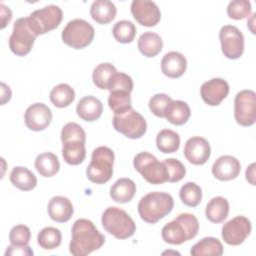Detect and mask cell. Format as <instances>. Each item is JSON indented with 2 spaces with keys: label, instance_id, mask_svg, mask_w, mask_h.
<instances>
[{
  "label": "cell",
  "instance_id": "obj_41",
  "mask_svg": "<svg viewBox=\"0 0 256 256\" xmlns=\"http://www.w3.org/2000/svg\"><path fill=\"white\" fill-rule=\"evenodd\" d=\"M31 238V232L29 227L23 224H18L10 230L9 240L12 245L25 246L28 245Z\"/></svg>",
  "mask_w": 256,
  "mask_h": 256
},
{
  "label": "cell",
  "instance_id": "obj_30",
  "mask_svg": "<svg viewBox=\"0 0 256 256\" xmlns=\"http://www.w3.org/2000/svg\"><path fill=\"white\" fill-rule=\"evenodd\" d=\"M50 101L58 108L68 107L75 99L74 89L66 83H60L50 91Z\"/></svg>",
  "mask_w": 256,
  "mask_h": 256
},
{
  "label": "cell",
  "instance_id": "obj_28",
  "mask_svg": "<svg viewBox=\"0 0 256 256\" xmlns=\"http://www.w3.org/2000/svg\"><path fill=\"white\" fill-rule=\"evenodd\" d=\"M35 168L43 177H52L58 173L60 163L58 157L51 152H43L35 159Z\"/></svg>",
  "mask_w": 256,
  "mask_h": 256
},
{
  "label": "cell",
  "instance_id": "obj_29",
  "mask_svg": "<svg viewBox=\"0 0 256 256\" xmlns=\"http://www.w3.org/2000/svg\"><path fill=\"white\" fill-rule=\"evenodd\" d=\"M62 156L69 165H79L86 157L85 143L81 141H67L63 143Z\"/></svg>",
  "mask_w": 256,
  "mask_h": 256
},
{
  "label": "cell",
  "instance_id": "obj_23",
  "mask_svg": "<svg viewBox=\"0 0 256 256\" xmlns=\"http://www.w3.org/2000/svg\"><path fill=\"white\" fill-rule=\"evenodd\" d=\"M117 8L109 0H96L91 4L90 15L99 24H108L116 17Z\"/></svg>",
  "mask_w": 256,
  "mask_h": 256
},
{
  "label": "cell",
  "instance_id": "obj_16",
  "mask_svg": "<svg viewBox=\"0 0 256 256\" xmlns=\"http://www.w3.org/2000/svg\"><path fill=\"white\" fill-rule=\"evenodd\" d=\"M229 93V84L223 78H212L204 82L200 88L202 100L210 106L219 105Z\"/></svg>",
  "mask_w": 256,
  "mask_h": 256
},
{
  "label": "cell",
  "instance_id": "obj_34",
  "mask_svg": "<svg viewBox=\"0 0 256 256\" xmlns=\"http://www.w3.org/2000/svg\"><path fill=\"white\" fill-rule=\"evenodd\" d=\"M62 241V234L58 228L45 227L37 236L39 246L45 250H53L60 246Z\"/></svg>",
  "mask_w": 256,
  "mask_h": 256
},
{
  "label": "cell",
  "instance_id": "obj_1",
  "mask_svg": "<svg viewBox=\"0 0 256 256\" xmlns=\"http://www.w3.org/2000/svg\"><path fill=\"white\" fill-rule=\"evenodd\" d=\"M71 233L69 251L74 256H86L101 248L105 243V236L98 231L92 221L85 218L74 222Z\"/></svg>",
  "mask_w": 256,
  "mask_h": 256
},
{
  "label": "cell",
  "instance_id": "obj_9",
  "mask_svg": "<svg viewBox=\"0 0 256 256\" xmlns=\"http://www.w3.org/2000/svg\"><path fill=\"white\" fill-rule=\"evenodd\" d=\"M37 37L38 35L31 28L28 18H18L13 25V31L9 38V48L15 55L25 56L32 50Z\"/></svg>",
  "mask_w": 256,
  "mask_h": 256
},
{
  "label": "cell",
  "instance_id": "obj_24",
  "mask_svg": "<svg viewBox=\"0 0 256 256\" xmlns=\"http://www.w3.org/2000/svg\"><path fill=\"white\" fill-rule=\"evenodd\" d=\"M136 193V184L129 178L118 179L110 188V197L117 203L131 201Z\"/></svg>",
  "mask_w": 256,
  "mask_h": 256
},
{
  "label": "cell",
  "instance_id": "obj_38",
  "mask_svg": "<svg viewBox=\"0 0 256 256\" xmlns=\"http://www.w3.org/2000/svg\"><path fill=\"white\" fill-rule=\"evenodd\" d=\"M251 13V3L248 0H233L227 6V15L234 20H241Z\"/></svg>",
  "mask_w": 256,
  "mask_h": 256
},
{
  "label": "cell",
  "instance_id": "obj_2",
  "mask_svg": "<svg viewBox=\"0 0 256 256\" xmlns=\"http://www.w3.org/2000/svg\"><path fill=\"white\" fill-rule=\"evenodd\" d=\"M174 207L173 197L166 192H150L138 203V213L141 219L154 224L167 216Z\"/></svg>",
  "mask_w": 256,
  "mask_h": 256
},
{
  "label": "cell",
  "instance_id": "obj_12",
  "mask_svg": "<svg viewBox=\"0 0 256 256\" xmlns=\"http://www.w3.org/2000/svg\"><path fill=\"white\" fill-rule=\"evenodd\" d=\"M221 50L228 59H238L244 52V36L234 25H224L219 32Z\"/></svg>",
  "mask_w": 256,
  "mask_h": 256
},
{
  "label": "cell",
  "instance_id": "obj_37",
  "mask_svg": "<svg viewBox=\"0 0 256 256\" xmlns=\"http://www.w3.org/2000/svg\"><path fill=\"white\" fill-rule=\"evenodd\" d=\"M179 196L186 206L196 207L202 200V190L196 183L187 182L180 188Z\"/></svg>",
  "mask_w": 256,
  "mask_h": 256
},
{
  "label": "cell",
  "instance_id": "obj_11",
  "mask_svg": "<svg viewBox=\"0 0 256 256\" xmlns=\"http://www.w3.org/2000/svg\"><path fill=\"white\" fill-rule=\"evenodd\" d=\"M234 117L241 126H251L256 120V94L253 90L244 89L234 99Z\"/></svg>",
  "mask_w": 256,
  "mask_h": 256
},
{
  "label": "cell",
  "instance_id": "obj_3",
  "mask_svg": "<svg viewBox=\"0 0 256 256\" xmlns=\"http://www.w3.org/2000/svg\"><path fill=\"white\" fill-rule=\"evenodd\" d=\"M199 222L191 213H181L173 221L163 226L161 235L163 240L172 245H180L196 237Z\"/></svg>",
  "mask_w": 256,
  "mask_h": 256
},
{
  "label": "cell",
  "instance_id": "obj_10",
  "mask_svg": "<svg viewBox=\"0 0 256 256\" xmlns=\"http://www.w3.org/2000/svg\"><path fill=\"white\" fill-rule=\"evenodd\" d=\"M33 31L39 36L57 28L63 18V12L57 5H48L33 11L28 17Z\"/></svg>",
  "mask_w": 256,
  "mask_h": 256
},
{
  "label": "cell",
  "instance_id": "obj_43",
  "mask_svg": "<svg viewBox=\"0 0 256 256\" xmlns=\"http://www.w3.org/2000/svg\"><path fill=\"white\" fill-rule=\"evenodd\" d=\"M107 90H123L131 93L133 90V80L128 74L117 71L113 75Z\"/></svg>",
  "mask_w": 256,
  "mask_h": 256
},
{
  "label": "cell",
  "instance_id": "obj_5",
  "mask_svg": "<svg viewBox=\"0 0 256 256\" xmlns=\"http://www.w3.org/2000/svg\"><path fill=\"white\" fill-rule=\"evenodd\" d=\"M114 152L106 146H99L92 152L91 162L86 169L88 179L95 184H104L112 178Z\"/></svg>",
  "mask_w": 256,
  "mask_h": 256
},
{
  "label": "cell",
  "instance_id": "obj_27",
  "mask_svg": "<svg viewBox=\"0 0 256 256\" xmlns=\"http://www.w3.org/2000/svg\"><path fill=\"white\" fill-rule=\"evenodd\" d=\"M229 213V203L226 198L222 196L213 197L206 205L205 215L212 223L223 222Z\"/></svg>",
  "mask_w": 256,
  "mask_h": 256
},
{
  "label": "cell",
  "instance_id": "obj_19",
  "mask_svg": "<svg viewBox=\"0 0 256 256\" xmlns=\"http://www.w3.org/2000/svg\"><path fill=\"white\" fill-rule=\"evenodd\" d=\"M187 68V60L183 54L177 51L166 53L161 60V71L169 78L181 77Z\"/></svg>",
  "mask_w": 256,
  "mask_h": 256
},
{
  "label": "cell",
  "instance_id": "obj_14",
  "mask_svg": "<svg viewBox=\"0 0 256 256\" xmlns=\"http://www.w3.org/2000/svg\"><path fill=\"white\" fill-rule=\"evenodd\" d=\"M131 13L134 19L145 27L157 25L161 19V12L157 4L149 0H133Z\"/></svg>",
  "mask_w": 256,
  "mask_h": 256
},
{
  "label": "cell",
  "instance_id": "obj_36",
  "mask_svg": "<svg viewBox=\"0 0 256 256\" xmlns=\"http://www.w3.org/2000/svg\"><path fill=\"white\" fill-rule=\"evenodd\" d=\"M108 105L114 114H121L127 111L132 107L130 93L123 90L110 91L108 97Z\"/></svg>",
  "mask_w": 256,
  "mask_h": 256
},
{
  "label": "cell",
  "instance_id": "obj_32",
  "mask_svg": "<svg viewBox=\"0 0 256 256\" xmlns=\"http://www.w3.org/2000/svg\"><path fill=\"white\" fill-rule=\"evenodd\" d=\"M156 146L162 153H174L180 147V136L171 129H162L156 136Z\"/></svg>",
  "mask_w": 256,
  "mask_h": 256
},
{
  "label": "cell",
  "instance_id": "obj_13",
  "mask_svg": "<svg viewBox=\"0 0 256 256\" xmlns=\"http://www.w3.org/2000/svg\"><path fill=\"white\" fill-rule=\"evenodd\" d=\"M251 229L252 226L250 220L245 216L239 215L223 225L221 236L226 244L237 246L242 244L250 235Z\"/></svg>",
  "mask_w": 256,
  "mask_h": 256
},
{
  "label": "cell",
  "instance_id": "obj_46",
  "mask_svg": "<svg viewBox=\"0 0 256 256\" xmlns=\"http://www.w3.org/2000/svg\"><path fill=\"white\" fill-rule=\"evenodd\" d=\"M11 98L10 87L7 86L4 82H1V105H4Z\"/></svg>",
  "mask_w": 256,
  "mask_h": 256
},
{
  "label": "cell",
  "instance_id": "obj_39",
  "mask_svg": "<svg viewBox=\"0 0 256 256\" xmlns=\"http://www.w3.org/2000/svg\"><path fill=\"white\" fill-rule=\"evenodd\" d=\"M81 141L86 142V133L84 129L75 122H69L65 124L61 130V141L62 143L67 141Z\"/></svg>",
  "mask_w": 256,
  "mask_h": 256
},
{
  "label": "cell",
  "instance_id": "obj_21",
  "mask_svg": "<svg viewBox=\"0 0 256 256\" xmlns=\"http://www.w3.org/2000/svg\"><path fill=\"white\" fill-rule=\"evenodd\" d=\"M76 112L82 120L93 122L98 120L102 115L103 104L98 98L88 95L79 100L76 106Z\"/></svg>",
  "mask_w": 256,
  "mask_h": 256
},
{
  "label": "cell",
  "instance_id": "obj_25",
  "mask_svg": "<svg viewBox=\"0 0 256 256\" xmlns=\"http://www.w3.org/2000/svg\"><path fill=\"white\" fill-rule=\"evenodd\" d=\"M138 49L142 55L151 58L158 55L163 48V41L160 35L154 32H144L138 38Z\"/></svg>",
  "mask_w": 256,
  "mask_h": 256
},
{
  "label": "cell",
  "instance_id": "obj_22",
  "mask_svg": "<svg viewBox=\"0 0 256 256\" xmlns=\"http://www.w3.org/2000/svg\"><path fill=\"white\" fill-rule=\"evenodd\" d=\"M191 115L189 105L182 100H172L166 107L164 117L173 125L181 126L185 124Z\"/></svg>",
  "mask_w": 256,
  "mask_h": 256
},
{
  "label": "cell",
  "instance_id": "obj_6",
  "mask_svg": "<svg viewBox=\"0 0 256 256\" xmlns=\"http://www.w3.org/2000/svg\"><path fill=\"white\" fill-rule=\"evenodd\" d=\"M134 168L150 184L158 185L168 182V170L164 162H159L157 158L149 152L138 153L133 160Z\"/></svg>",
  "mask_w": 256,
  "mask_h": 256
},
{
  "label": "cell",
  "instance_id": "obj_42",
  "mask_svg": "<svg viewBox=\"0 0 256 256\" xmlns=\"http://www.w3.org/2000/svg\"><path fill=\"white\" fill-rule=\"evenodd\" d=\"M172 101L171 97L164 93H158L152 96L149 100L150 111L159 118H164V112L167 105Z\"/></svg>",
  "mask_w": 256,
  "mask_h": 256
},
{
  "label": "cell",
  "instance_id": "obj_8",
  "mask_svg": "<svg viewBox=\"0 0 256 256\" xmlns=\"http://www.w3.org/2000/svg\"><path fill=\"white\" fill-rule=\"evenodd\" d=\"M112 124L116 131L130 139H139L147 131L146 120L132 107L121 114H114Z\"/></svg>",
  "mask_w": 256,
  "mask_h": 256
},
{
  "label": "cell",
  "instance_id": "obj_20",
  "mask_svg": "<svg viewBox=\"0 0 256 256\" xmlns=\"http://www.w3.org/2000/svg\"><path fill=\"white\" fill-rule=\"evenodd\" d=\"M47 211L49 217L59 223H64L70 220L74 209L71 201L64 196H54L50 199Z\"/></svg>",
  "mask_w": 256,
  "mask_h": 256
},
{
  "label": "cell",
  "instance_id": "obj_15",
  "mask_svg": "<svg viewBox=\"0 0 256 256\" xmlns=\"http://www.w3.org/2000/svg\"><path fill=\"white\" fill-rule=\"evenodd\" d=\"M183 153L185 158L193 165L205 164L211 155L209 142L200 136L189 138L184 146Z\"/></svg>",
  "mask_w": 256,
  "mask_h": 256
},
{
  "label": "cell",
  "instance_id": "obj_26",
  "mask_svg": "<svg viewBox=\"0 0 256 256\" xmlns=\"http://www.w3.org/2000/svg\"><path fill=\"white\" fill-rule=\"evenodd\" d=\"M11 183L22 191H30L37 185V178L32 171L26 167L16 166L10 173Z\"/></svg>",
  "mask_w": 256,
  "mask_h": 256
},
{
  "label": "cell",
  "instance_id": "obj_33",
  "mask_svg": "<svg viewBox=\"0 0 256 256\" xmlns=\"http://www.w3.org/2000/svg\"><path fill=\"white\" fill-rule=\"evenodd\" d=\"M117 72L116 67L108 62L100 63L97 65L92 73V80L95 86L99 89H108L109 83L113 77V75Z\"/></svg>",
  "mask_w": 256,
  "mask_h": 256
},
{
  "label": "cell",
  "instance_id": "obj_44",
  "mask_svg": "<svg viewBox=\"0 0 256 256\" xmlns=\"http://www.w3.org/2000/svg\"><path fill=\"white\" fill-rule=\"evenodd\" d=\"M8 255H27V256H32L33 255V250L28 246H16V245H10L7 247L6 251H5V256Z\"/></svg>",
  "mask_w": 256,
  "mask_h": 256
},
{
  "label": "cell",
  "instance_id": "obj_45",
  "mask_svg": "<svg viewBox=\"0 0 256 256\" xmlns=\"http://www.w3.org/2000/svg\"><path fill=\"white\" fill-rule=\"evenodd\" d=\"M0 7H1V29H4L12 19V12L9 9V7L4 5L3 3L0 4Z\"/></svg>",
  "mask_w": 256,
  "mask_h": 256
},
{
  "label": "cell",
  "instance_id": "obj_7",
  "mask_svg": "<svg viewBox=\"0 0 256 256\" xmlns=\"http://www.w3.org/2000/svg\"><path fill=\"white\" fill-rule=\"evenodd\" d=\"M94 34V28L89 22L76 18L66 24L61 38L66 45L74 49H83L92 42Z\"/></svg>",
  "mask_w": 256,
  "mask_h": 256
},
{
  "label": "cell",
  "instance_id": "obj_18",
  "mask_svg": "<svg viewBox=\"0 0 256 256\" xmlns=\"http://www.w3.org/2000/svg\"><path fill=\"white\" fill-rule=\"evenodd\" d=\"M241 171V164L231 155L220 156L212 165V174L220 181L235 179Z\"/></svg>",
  "mask_w": 256,
  "mask_h": 256
},
{
  "label": "cell",
  "instance_id": "obj_35",
  "mask_svg": "<svg viewBox=\"0 0 256 256\" xmlns=\"http://www.w3.org/2000/svg\"><path fill=\"white\" fill-rule=\"evenodd\" d=\"M112 34L117 42L123 44L131 43L136 35V27L129 20H120L114 24Z\"/></svg>",
  "mask_w": 256,
  "mask_h": 256
},
{
  "label": "cell",
  "instance_id": "obj_47",
  "mask_svg": "<svg viewBox=\"0 0 256 256\" xmlns=\"http://www.w3.org/2000/svg\"><path fill=\"white\" fill-rule=\"evenodd\" d=\"M255 164L252 163L249 167H247V170H246V179L252 184V185H255Z\"/></svg>",
  "mask_w": 256,
  "mask_h": 256
},
{
  "label": "cell",
  "instance_id": "obj_40",
  "mask_svg": "<svg viewBox=\"0 0 256 256\" xmlns=\"http://www.w3.org/2000/svg\"><path fill=\"white\" fill-rule=\"evenodd\" d=\"M164 164L168 170V182L175 183L182 180L186 174L185 166L176 158H168L165 159Z\"/></svg>",
  "mask_w": 256,
  "mask_h": 256
},
{
  "label": "cell",
  "instance_id": "obj_17",
  "mask_svg": "<svg viewBox=\"0 0 256 256\" xmlns=\"http://www.w3.org/2000/svg\"><path fill=\"white\" fill-rule=\"evenodd\" d=\"M52 120V112L44 103H34L30 105L24 114L26 126L32 131L46 129Z\"/></svg>",
  "mask_w": 256,
  "mask_h": 256
},
{
  "label": "cell",
  "instance_id": "obj_4",
  "mask_svg": "<svg viewBox=\"0 0 256 256\" xmlns=\"http://www.w3.org/2000/svg\"><path fill=\"white\" fill-rule=\"evenodd\" d=\"M103 228L117 239H127L134 235L136 224L130 215L123 209L110 206L101 217Z\"/></svg>",
  "mask_w": 256,
  "mask_h": 256
},
{
  "label": "cell",
  "instance_id": "obj_31",
  "mask_svg": "<svg viewBox=\"0 0 256 256\" xmlns=\"http://www.w3.org/2000/svg\"><path fill=\"white\" fill-rule=\"evenodd\" d=\"M192 256H204V255H216L223 254V245L215 237H205L199 242L194 244L190 250Z\"/></svg>",
  "mask_w": 256,
  "mask_h": 256
}]
</instances>
